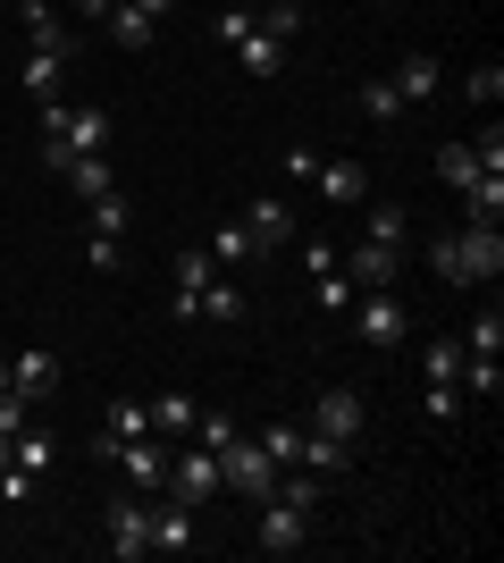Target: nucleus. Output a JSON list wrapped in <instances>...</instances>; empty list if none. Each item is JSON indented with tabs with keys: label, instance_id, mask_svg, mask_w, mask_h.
Returning a JSON list of instances; mask_svg holds the SVG:
<instances>
[{
	"label": "nucleus",
	"instance_id": "f257e3e1",
	"mask_svg": "<svg viewBox=\"0 0 504 563\" xmlns=\"http://www.w3.org/2000/svg\"><path fill=\"white\" fill-rule=\"evenodd\" d=\"M294 34H303V9H294V0H269L261 18H253V9H219V51H236L244 76H278Z\"/></svg>",
	"mask_w": 504,
	"mask_h": 563
},
{
	"label": "nucleus",
	"instance_id": "f03ea898",
	"mask_svg": "<svg viewBox=\"0 0 504 563\" xmlns=\"http://www.w3.org/2000/svg\"><path fill=\"white\" fill-rule=\"evenodd\" d=\"M101 143H110V110H101V101H85V110H68L59 93L43 101V161L51 168L85 161V152H101Z\"/></svg>",
	"mask_w": 504,
	"mask_h": 563
},
{
	"label": "nucleus",
	"instance_id": "7ed1b4c3",
	"mask_svg": "<svg viewBox=\"0 0 504 563\" xmlns=\"http://www.w3.org/2000/svg\"><path fill=\"white\" fill-rule=\"evenodd\" d=\"M219 479H227L236 496H253V505H261V496L278 488V463L261 454V438H244V429H236V438L219 446Z\"/></svg>",
	"mask_w": 504,
	"mask_h": 563
},
{
	"label": "nucleus",
	"instance_id": "20e7f679",
	"mask_svg": "<svg viewBox=\"0 0 504 563\" xmlns=\"http://www.w3.org/2000/svg\"><path fill=\"white\" fill-rule=\"evenodd\" d=\"M496 278H504V235L471 219V228L455 235V286H496Z\"/></svg>",
	"mask_w": 504,
	"mask_h": 563
},
{
	"label": "nucleus",
	"instance_id": "39448f33",
	"mask_svg": "<svg viewBox=\"0 0 504 563\" xmlns=\"http://www.w3.org/2000/svg\"><path fill=\"white\" fill-rule=\"evenodd\" d=\"M219 488H227V479H219V454H211V446L168 454V488H160V496H177V505H193V514H202V505H211Z\"/></svg>",
	"mask_w": 504,
	"mask_h": 563
},
{
	"label": "nucleus",
	"instance_id": "423d86ee",
	"mask_svg": "<svg viewBox=\"0 0 504 563\" xmlns=\"http://www.w3.org/2000/svg\"><path fill=\"white\" fill-rule=\"evenodd\" d=\"M135 438H152V404L119 396L110 412H101V429H93V463H119V446H135Z\"/></svg>",
	"mask_w": 504,
	"mask_h": 563
},
{
	"label": "nucleus",
	"instance_id": "0eeeda50",
	"mask_svg": "<svg viewBox=\"0 0 504 563\" xmlns=\"http://www.w3.org/2000/svg\"><path fill=\"white\" fill-rule=\"evenodd\" d=\"M354 336L361 345H404L412 336V311H404V295L387 286V295H361V311H354Z\"/></svg>",
	"mask_w": 504,
	"mask_h": 563
},
{
	"label": "nucleus",
	"instance_id": "6e6552de",
	"mask_svg": "<svg viewBox=\"0 0 504 563\" xmlns=\"http://www.w3.org/2000/svg\"><path fill=\"white\" fill-rule=\"evenodd\" d=\"M59 378H68V362L51 345H25L18 362H9V396H25V404H43V396H59Z\"/></svg>",
	"mask_w": 504,
	"mask_h": 563
},
{
	"label": "nucleus",
	"instance_id": "1a4fd4ad",
	"mask_svg": "<svg viewBox=\"0 0 504 563\" xmlns=\"http://www.w3.org/2000/svg\"><path fill=\"white\" fill-rule=\"evenodd\" d=\"M110 555L119 563L152 555V496H119V505H110Z\"/></svg>",
	"mask_w": 504,
	"mask_h": 563
},
{
	"label": "nucleus",
	"instance_id": "9d476101",
	"mask_svg": "<svg viewBox=\"0 0 504 563\" xmlns=\"http://www.w3.org/2000/svg\"><path fill=\"white\" fill-rule=\"evenodd\" d=\"M303 539H312V514L287 496H261V555H294Z\"/></svg>",
	"mask_w": 504,
	"mask_h": 563
},
{
	"label": "nucleus",
	"instance_id": "9b49d317",
	"mask_svg": "<svg viewBox=\"0 0 504 563\" xmlns=\"http://www.w3.org/2000/svg\"><path fill=\"white\" fill-rule=\"evenodd\" d=\"M119 471H126V488H135V496H160V488H168V446H160V429H152V438H135V446H119Z\"/></svg>",
	"mask_w": 504,
	"mask_h": 563
},
{
	"label": "nucleus",
	"instance_id": "f8f14e48",
	"mask_svg": "<svg viewBox=\"0 0 504 563\" xmlns=\"http://www.w3.org/2000/svg\"><path fill=\"white\" fill-rule=\"evenodd\" d=\"M168 278H177V295H168V311H177V320H193V303H202V286L219 278V261L202 253V244H186V253L168 261Z\"/></svg>",
	"mask_w": 504,
	"mask_h": 563
},
{
	"label": "nucleus",
	"instance_id": "ddd939ff",
	"mask_svg": "<svg viewBox=\"0 0 504 563\" xmlns=\"http://www.w3.org/2000/svg\"><path fill=\"white\" fill-rule=\"evenodd\" d=\"M395 278H404V253H395V244H370V235H361V244H354V278H345V286H361V295H387Z\"/></svg>",
	"mask_w": 504,
	"mask_h": 563
},
{
	"label": "nucleus",
	"instance_id": "4468645a",
	"mask_svg": "<svg viewBox=\"0 0 504 563\" xmlns=\"http://www.w3.org/2000/svg\"><path fill=\"white\" fill-rule=\"evenodd\" d=\"M312 429L336 438V446H354V438H361V396H354V387H328V396L312 404Z\"/></svg>",
	"mask_w": 504,
	"mask_h": 563
},
{
	"label": "nucleus",
	"instance_id": "2eb2a0df",
	"mask_svg": "<svg viewBox=\"0 0 504 563\" xmlns=\"http://www.w3.org/2000/svg\"><path fill=\"white\" fill-rule=\"evenodd\" d=\"M152 547H160V555H186V547H202V539H193V505H177V496H152Z\"/></svg>",
	"mask_w": 504,
	"mask_h": 563
},
{
	"label": "nucleus",
	"instance_id": "dca6fc26",
	"mask_svg": "<svg viewBox=\"0 0 504 563\" xmlns=\"http://www.w3.org/2000/svg\"><path fill=\"white\" fill-rule=\"evenodd\" d=\"M244 235H253V253H287L294 211H287V202H244Z\"/></svg>",
	"mask_w": 504,
	"mask_h": 563
},
{
	"label": "nucleus",
	"instance_id": "f3484780",
	"mask_svg": "<svg viewBox=\"0 0 504 563\" xmlns=\"http://www.w3.org/2000/svg\"><path fill=\"white\" fill-rule=\"evenodd\" d=\"M312 186L328 194V202H361V194H370V177H361V161H320Z\"/></svg>",
	"mask_w": 504,
	"mask_h": 563
},
{
	"label": "nucleus",
	"instance_id": "a211bd4d",
	"mask_svg": "<svg viewBox=\"0 0 504 563\" xmlns=\"http://www.w3.org/2000/svg\"><path fill=\"white\" fill-rule=\"evenodd\" d=\"M244 311H253V303H244V286L211 278V286H202V303H193V320H219V329H236Z\"/></svg>",
	"mask_w": 504,
	"mask_h": 563
},
{
	"label": "nucleus",
	"instance_id": "6ab92c4d",
	"mask_svg": "<svg viewBox=\"0 0 504 563\" xmlns=\"http://www.w3.org/2000/svg\"><path fill=\"white\" fill-rule=\"evenodd\" d=\"M59 177H68V186H76V202H101V194H119V177H110V161H101V152H85V161H68V168H59Z\"/></svg>",
	"mask_w": 504,
	"mask_h": 563
},
{
	"label": "nucleus",
	"instance_id": "aec40b11",
	"mask_svg": "<svg viewBox=\"0 0 504 563\" xmlns=\"http://www.w3.org/2000/svg\"><path fill=\"white\" fill-rule=\"evenodd\" d=\"M462 353H471V362H496V353H504V311H496V303L462 329Z\"/></svg>",
	"mask_w": 504,
	"mask_h": 563
},
{
	"label": "nucleus",
	"instance_id": "412c9836",
	"mask_svg": "<svg viewBox=\"0 0 504 563\" xmlns=\"http://www.w3.org/2000/svg\"><path fill=\"white\" fill-rule=\"evenodd\" d=\"M59 68H68V51H34V59L18 68V85H25L34 101H51V93H59Z\"/></svg>",
	"mask_w": 504,
	"mask_h": 563
},
{
	"label": "nucleus",
	"instance_id": "4be33fe9",
	"mask_svg": "<svg viewBox=\"0 0 504 563\" xmlns=\"http://www.w3.org/2000/svg\"><path fill=\"white\" fill-rule=\"evenodd\" d=\"M354 101H361V118H379V126H395V118H404V93H395V76H370Z\"/></svg>",
	"mask_w": 504,
	"mask_h": 563
},
{
	"label": "nucleus",
	"instance_id": "5701e85b",
	"mask_svg": "<svg viewBox=\"0 0 504 563\" xmlns=\"http://www.w3.org/2000/svg\"><path fill=\"white\" fill-rule=\"evenodd\" d=\"M193 421H202V404H193V396H152V429H160V438H186Z\"/></svg>",
	"mask_w": 504,
	"mask_h": 563
},
{
	"label": "nucleus",
	"instance_id": "b1692460",
	"mask_svg": "<svg viewBox=\"0 0 504 563\" xmlns=\"http://www.w3.org/2000/svg\"><path fill=\"white\" fill-rule=\"evenodd\" d=\"M101 25H110V43H119V51H144V43H152V25H160V18H144V9H126V0H119V9H110Z\"/></svg>",
	"mask_w": 504,
	"mask_h": 563
},
{
	"label": "nucleus",
	"instance_id": "393cba45",
	"mask_svg": "<svg viewBox=\"0 0 504 563\" xmlns=\"http://www.w3.org/2000/svg\"><path fill=\"white\" fill-rule=\"evenodd\" d=\"M437 85H446V68H437V59H404V68H395V93H404V110H412V101H429Z\"/></svg>",
	"mask_w": 504,
	"mask_h": 563
},
{
	"label": "nucleus",
	"instance_id": "a878e982",
	"mask_svg": "<svg viewBox=\"0 0 504 563\" xmlns=\"http://www.w3.org/2000/svg\"><path fill=\"white\" fill-rule=\"evenodd\" d=\"M437 177H446V186H471V177H496V168H480V152H471V143H446V152H437Z\"/></svg>",
	"mask_w": 504,
	"mask_h": 563
},
{
	"label": "nucleus",
	"instance_id": "bb28decb",
	"mask_svg": "<svg viewBox=\"0 0 504 563\" xmlns=\"http://www.w3.org/2000/svg\"><path fill=\"white\" fill-rule=\"evenodd\" d=\"M462 202H471V219H480V228H496V219H504V177H471V186H462Z\"/></svg>",
	"mask_w": 504,
	"mask_h": 563
},
{
	"label": "nucleus",
	"instance_id": "cd10ccee",
	"mask_svg": "<svg viewBox=\"0 0 504 563\" xmlns=\"http://www.w3.org/2000/svg\"><path fill=\"white\" fill-rule=\"evenodd\" d=\"M370 244H395V253H404V244H412V219L395 211V202H370Z\"/></svg>",
	"mask_w": 504,
	"mask_h": 563
},
{
	"label": "nucleus",
	"instance_id": "c85d7f7f",
	"mask_svg": "<svg viewBox=\"0 0 504 563\" xmlns=\"http://www.w3.org/2000/svg\"><path fill=\"white\" fill-rule=\"evenodd\" d=\"M261 454H269L278 471H287V463H303V429H294V421H269V429H261Z\"/></svg>",
	"mask_w": 504,
	"mask_h": 563
},
{
	"label": "nucleus",
	"instance_id": "c756f323",
	"mask_svg": "<svg viewBox=\"0 0 504 563\" xmlns=\"http://www.w3.org/2000/svg\"><path fill=\"white\" fill-rule=\"evenodd\" d=\"M462 93L480 101V110H496V101H504V68H496V59H480V68L462 76Z\"/></svg>",
	"mask_w": 504,
	"mask_h": 563
},
{
	"label": "nucleus",
	"instance_id": "7c9ffc66",
	"mask_svg": "<svg viewBox=\"0 0 504 563\" xmlns=\"http://www.w3.org/2000/svg\"><path fill=\"white\" fill-rule=\"evenodd\" d=\"M202 253L227 261V269H236V261H253V235H244V219H227V228H219V244H202Z\"/></svg>",
	"mask_w": 504,
	"mask_h": 563
},
{
	"label": "nucleus",
	"instance_id": "2f4dec72",
	"mask_svg": "<svg viewBox=\"0 0 504 563\" xmlns=\"http://www.w3.org/2000/svg\"><path fill=\"white\" fill-rule=\"evenodd\" d=\"M119 253H126V235H101V228H85V269H119Z\"/></svg>",
	"mask_w": 504,
	"mask_h": 563
},
{
	"label": "nucleus",
	"instance_id": "473e14b6",
	"mask_svg": "<svg viewBox=\"0 0 504 563\" xmlns=\"http://www.w3.org/2000/svg\"><path fill=\"white\" fill-rule=\"evenodd\" d=\"M421 412H429V421H455V412H462V387H455V378H429Z\"/></svg>",
	"mask_w": 504,
	"mask_h": 563
},
{
	"label": "nucleus",
	"instance_id": "72a5a7b5",
	"mask_svg": "<svg viewBox=\"0 0 504 563\" xmlns=\"http://www.w3.org/2000/svg\"><path fill=\"white\" fill-rule=\"evenodd\" d=\"M429 378H455V387H462V345H455V336H437V345H429Z\"/></svg>",
	"mask_w": 504,
	"mask_h": 563
},
{
	"label": "nucleus",
	"instance_id": "f704fd0d",
	"mask_svg": "<svg viewBox=\"0 0 504 563\" xmlns=\"http://www.w3.org/2000/svg\"><path fill=\"white\" fill-rule=\"evenodd\" d=\"M85 211H93L101 235H126V202H119V194H101V202H85Z\"/></svg>",
	"mask_w": 504,
	"mask_h": 563
},
{
	"label": "nucleus",
	"instance_id": "c9c22d12",
	"mask_svg": "<svg viewBox=\"0 0 504 563\" xmlns=\"http://www.w3.org/2000/svg\"><path fill=\"white\" fill-rule=\"evenodd\" d=\"M193 438H202V446H227V438H236V421H227V412H202V421H193Z\"/></svg>",
	"mask_w": 504,
	"mask_h": 563
},
{
	"label": "nucleus",
	"instance_id": "e433bc0d",
	"mask_svg": "<svg viewBox=\"0 0 504 563\" xmlns=\"http://www.w3.org/2000/svg\"><path fill=\"white\" fill-rule=\"evenodd\" d=\"M25 496H34V471L9 463V471H0V505H25Z\"/></svg>",
	"mask_w": 504,
	"mask_h": 563
},
{
	"label": "nucleus",
	"instance_id": "4c0bfd02",
	"mask_svg": "<svg viewBox=\"0 0 504 563\" xmlns=\"http://www.w3.org/2000/svg\"><path fill=\"white\" fill-rule=\"evenodd\" d=\"M320 286V303H328V311H345V303H354V286H345V269H328V278H312Z\"/></svg>",
	"mask_w": 504,
	"mask_h": 563
},
{
	"label": "nucleus",
	"instance_id": "58836bf2",
	"mask_svg": "<svg viewBox=\"0 0 504 563\" xmlns=\"http://www.w3.org/2000/svg\"><path fill=\"white\" fill-rule=\"evenodd\" d=\"M25 412H34L25 396H0V438H18V429H25Z\"/></svg>",
	"mask_w": 504,
	"mask_h": 563
},
{
	"label": "nucleus",
	"instance_id": "ea45409f",
	"mask_svg": "<svg viewBox=\"0 0 504 563\" xmlns=\"http://www.w3.org/2000/svg\"><path fill=\"white\" fill-rule=\"evenodd\" d=\"M303 269H312V278H328V269H336V244H320V235H312V244H303Z\"/></svg>",
	"mask_w": 504,
	"mask_h": 563
},
{
	"label": "nucleus",
	"instance_id": "a19ab883",
	"mask_svg": "<svg viewBox=\"0 0 504 563\" xmlns=\"http://www.w3.org/2000/svg\"><path fill=\"white\" fill-rule=\"evenodd\" d=\"M110 9H119V0H76V18H85V25H101Z\"/></svg>",
	"mask_w": 504,
	"mask_h": 563
},
{
	"label": "nucleus",
	"instance_id": "79ce46f5",
	"mask_svg": "<svg viewBox=\"0 0 504 563\" xmlns=\"http://www.w3.org/2000/svg\"><path fill=\"white\" fill-rule=\"evenodd\" d=\"M126 9H144V18H168V9H177V0H126Z\"/></svg>",
	"mask_w": 504,
	"mask_h": 563
},
{
	"label": "nucleus",
	"instance_id": "37998d69",
	"mask_svg": "<svg viewBox=\"0 0 504 563\" xmlns=\"http://www.w3.org/2000/svg\"><path fill=\"white\" fill-rule=\"evenodd\" d=\"M0 396H9V353H0Z\"/></svg>",
	"mask_w": 504,
	"mask_h": 563
},
{
	"label": "nucleus",
	"instance_id": "c03bdc74",
	"mask_svg": "<svg viewBox=\"0 0 504 563\" xmlns=\"http://www.w3.org/2000/svg\"><path fill=\"white\" fill-rule=\"evenodd\" d=\"M0 471H9V438H0Z\"/></svg>",
	"mask_w": 504,
	"mask_h": 563
}]
</instances>
